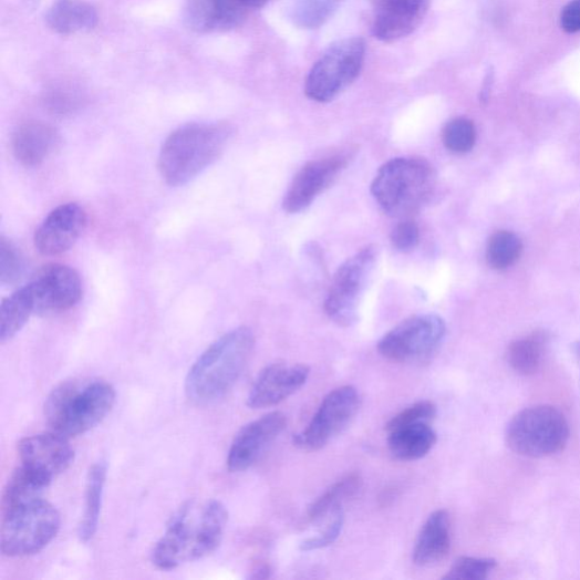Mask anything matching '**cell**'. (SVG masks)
<instances>
[{"label": "cell", "instance_id": "cell-1", "mask_svg": "<svg viewBox=\"0 0 580 580\" xmlns=\"http://www.w3.org/2000/svg\"><path fill=\"white\" fill-rule=\"evenodd\" d=\"M227 521L228 511L218 500L183 505L155 546L153 563L172 570L210 556L221 545Z\"/></svg>", "mask_w": 580, "mask_h": 580}, {"label": "cell", "instance_id": "cell-2", "mask_svg": "<svg viewBox=\"0 0 580 580\" xmlns=\"http://www.w3.org/2000/svg\"><path fill=\"white\" fill-rule=\"evenodd\" d=\"M255 348L256 336L248 327L220 336L189 369L185 380L187 398L207 405L225 397L244 374Z\"/></svg>", "mask_w": 580, "mask_h": 580}, {"label": "cell", "instance_id": "cell-3", "mask_svg": "<svg viewBox=\"0 0 580 580\" xmlns=\"http://www.w3.org/2000/svg\"><path fill=\"white\" fill-rule=\"evenodd\" d=\"M232 131L227 124L196 123L174 131L163 144L158 167L170 186H183L211 166L225 152Z\"/></svg>", "mask_w": 580, "mask_h": 580}, {"label": "cell", "instance_id": "cell-4", "mask_svg": "<svg viewBox=\"0 0 580 580\" xmlns=\"http://www.w3.org/2000/svg\"><path fill=\"white\" fill-rule=\"evenodd\" d=\"M115 402L116 392L110 382L68 381L46 398L44 415L54 432L70 439L101 424Z\"/></svg>", "mask_w": 580, "mask_h": 580}, {"label": "cell", "instance_id": "cell-5", "mask_svg": "<svg viewBox=\"0 0 580 580\" xmlns=\"http://www.w3.org/2000/svg\"><path fill=\"white\" fill-rule=\"evenodd\" d=\"M434 185L435 173L428 162L402 157L381 166L372 182L371 193L386 215L405 218L427 203Z\"/></svg>", "mask_w": 580, "mask_h": 580}, {"label": "cell", "instance_id": "cell-6", "mask_svg": "<svg viewBox=\"0 0 580 580\" xmlns=\"http://www.w3.org/2000/svg\"><path fill=\"white\" fill-rule=\"evenodd\" d=\"M59 510L40 499L4 512L0 547L11 558H23L39 553L52 543L61 529Z\"/></svg>", "mask_w": 580, "mask_h": 580}, {"label": "cell", "instance_id": "cell-7", "mask_svg": "<svg viewBox=\"0 0 580 580\" xmlns=\"http://www.w3.org/2000/svg\"><path fill=\"white\" fill-rule=\"evenodd\" d=\"M366 53L363 38H346L331 44L312 66L305 93L313 102L325 104L336 99L360 76Z\"/></svg>", "mask_w": 580, "mask_h": 580}, {"label": "cell", "instance_id": "cell-8", "mask_svg": "<svg viewBox=\"0 0 580 580\" xmlns=\"http://www.w3.org/2000/svg\"><path fill=\"white\" fill-rule=\"evenodd\" d=\"M569 434L568 422L560 411L536 406L521 411L510 421L507 444L520 456L545 458L563 450Z\"/></svg>", "mask_w": 580, "mask_h": 580}, {"label": "cell", "instance_id": "cell-9", "mask_svg": "<svg viewBox=\"0 0 580 580\" xmlns=\"http://www.w3.org/2000/svg\"><path fill=\"white\" fill-rule=\"evenodd\" d=\"M446 330L445 321L437 314L415 315L385 333L377 344V351L392 362L423 363L441 349Z\"/></svg>", "mask_w": 580, "mask_h": 580}, {"label": "cell", "instance_id": "cell-10", "mask_svg": "<svg viewBox=\"0 0 580 580\" xmlns=\"http://www.w3.org/2000/svg\"><path fill=\"white\" fill-rule=\"evenodd\" d=\"M376 259V249L366 247L336 270L324 302V311L338 325L348 328L358 321L359 307Z\"/></svg>", "mask_w": 580, "mask_h": 580}, {"label": "cell", "instance_id": "cell-11", "mask_svg": "<svg viewBox=\"0 0 580 580\" xmlns=\"http://www.w3.org/2000/svg\"><path fill=\"white\" fill-rule=\"evenodd\" d=\"M361 407V397L352 385L329 393L308 427L294 437V444L307 452L324 448L354 420Z\"/></svg>", "mask_w": 580, "mask_h": 580}, {"label": "cell", "instance_id": "cell-12", "mask_svg": "<svg viewBox=\"0 0 580 580\" xmlns=\"http://www.w3.org/2000/svg\"><path fill=\"white\" fill-rule=\"evenodd\" d=\"M28 286L35 314L68 311L82 298V281L79 273L64 265L43 267Z\"/></svg>", "mask_w": 580, "mask_h": 580}, {"label": "cell", "instance_id": "cell-13", "mask_svg": "<svg viewBox=\"0 0 580 580\" xmlns=\"http://www.w3.org/2000/svg\"><path fill=\"white\" fill-rule=\"evenodd\" d=\"M351 153H342L308 163L290 184L282 203L288 214H299L315 199L349 165Z\"/></svg>", "mask_w": 580, "mask_h": 580}, {"label": "cell", "instance_id": "cell-14", "mask_svg": "<svg viewBox=\"0 0 580 580\" xmlns=\"http://www.w3.org/2000/svg\"><path fill=\"white\" fill-rule=\"evenodd\" d=\"M287 424L281 412H271L247 424L231 443L227 466L231 473L245 472L252 467L279 437Z\"/></svg>", "mask_w": 580, "mask_h": 580}, {"label": "cell", "instance_id": "cell-15", "mask_svg": "<svg viewBox=\"0 0 580 580\" xmlns=\"http://www.w3.org/2000/svg\"><path fill=\"white\" fill-rule=\"evenodd\" d=\"M87 225V216L77 204L54 209L34 234V247L46 257L60 256L74 247Z\"/></svg>", "mask_w": 580, "mask_h": 580}, {"label": "cell", "instance_id": "cell-16", "mask_svg": "<svg viewBox=\"0 0 580 580\" xmlns=\"http://www.w3.org/2000/svg\"><path fill=\"white\" fill-rule=\"evenodd\" d=\"M310 371L304 364L273 363L267 366L252 385L248 406L262 410L279 405L302 389Z\"/></svg>", "mask_w": 580, "mask_h": 580}, {"label": "cell", "instance_id": "cell-17", "mask_svg": "<svg viewBox=\"0 0 580 580\" xmlns=\"http://www.w3.org/2000/svg\"><path fill=\"white\" fill-rule=\"evenodd\" d=\"M18 452L22 465L52 480L72 465L75 456L69 438L54 431L22 439Z\"/></svg>", "mask_w": 580, "mask_h": 580}, {"label": "cell", "instance_id": "cell-18", "mask_svg": "<svg viewBox=\"0 0 580 580\" xmlns=\"http://www.w3.org/2000/svg\"><path fill=\"white\" fill-rule=\"evenodd\" d=\"M428 8L429 0H377L373 35L383 42L405 38L421 25Z\"/></svg>", "mask_w": 580, "mask_h": 580}, {"label": "cell", "instance_id": "cell-19", "mask_svg": "<svg viewBox=\"0 0 580 580\" xmlns=\"http://www.w3.org/2000/svg\"><path fill=\"white\" fill-rule=\"evenodd\" d=\"M186 25L196 32L227 31L246 19V9L236 0H187L184 12Z\"/></svg>", "mask_w": 580, "mask_h": 580}, {"label": "cell", "instance_id": "cell-20", "mask_svg": "<svg viewBox=\"0 0 580 580\" xmlns=\"http://www.w3.org/2000/svg\"><path fill=\"white\" fill-rule=\"evenodd\" d=\"M60 143L55 127L42 122H29L14 133L12 148L15 159L24 167L33 168L44 163Z\"/></svg>", "mask_w": 580, "mask_h": 580}, {"label": "cell", "instance_id": "cell-21", "mask_svg": "<svg viewBox=\"0 0 580 580\" xmlns=\"http://www.w3.org/2000/svg\"><path fill=\"white\" fill-rule=\"evenodd\" d=\"M452 549L450 518L446 510L429 515L423 525L413 552L420 567H431L445 560Z\"/></svg>", "mask_w": 580, "mask_h": 580}, {"label": "cell", "instance_id": "cell-22", "mask_svg": "<svg viewBox=\"0 0 580 580\" xmlns=\"http://www.w3.org/2000/svg\"><path fill=\"white\" fill-rule=\"evenodd\" d=\"M389 447L400 460L413 462L425 457L437 444V433L429 423H414L386 431Z\"/></svg>", "mask_w": 580, "mask_h": 580}, {"label": "cell", "instance_id": "cell-23", "mask_svg": "<svg viewBox=\"0 0 580 580\" xmlns=\"http://www.w3.org/2000/svg\"><path fill=\"white\" fill-rule=\"evenodd\" d=\"M46 22L61 34L84 33L94 29L99 15L82 0H56L46 13Z\"/></svg>", "mask_w": 580, "mask_h": 580}, {"label": "cell", "instance_id": "cell-24", "mask_svg": "<svg viewBox=\"0 0 580 580\" xmlns=\"http://www.w3.org/2000/svg\"><path fill=\"white\" fill-rule=\"evenodd\" d=\"M106 479L107 466L105 463H96L90 468L86 478L84 512L79 526V537L83 542L91 541L99 530Z\"/></svg>", "mask_w": 580, "mask_h": 580}, {"label": "cell", "instance_id": "cell-25", "mask_svg": "<svg viewBox=\"0 0 580 580\" xmlns=\"http://www.w3.org/2000/svg\"><path fill=\"white\" fill-rule=\"evenodd\" d=\"M52 479L21 464L7 483L3 494V510L43 499V495L52 485Z\"/></svg>", "mask_w": 580, "mask_h": 580}, {"label": "cell", "instance_id": "cell-26", "mask_svg": "<svg viewBox=\"0 0 580 580\" xmlns=\"http://www.w3.org/2000/svg\"><path fill=\"white\" fill-rule=\"evenodd\" d=\"M32 314H35V307L30 288L25 284L3 300L0 307V342L4 344L11 341Z\"/></svg>", "mask_w": 580, "mask_h": 580}, {"label": "cell", "instance_id": "cell-27", "mask_svg": "<svg viewBox=\"0 0 580 580\" xmlns=\"http://www.w3.org/2000/svg\"><path fill=\"white\" fill-rule=\"evenodd\" d=\"M547 335L535 332L514 342L508 349V363L520 375L536 374L543 362Z\"/></svg>", "mask_w": 580, "mask_h": 580}, {"label": "cell", "instance_id": "cell-28", "mask_svg": "<svg viewBox=\"0 0 580 580\" xmlns=\"http://www.w3.org/2000/svg\"><path fill=\"white\" fill-rule=\"evenodd\" d=\"M363 487V478L359 473H351L342 479L336 480L333 486L325 490L308 509L312 521L322 519L334 509L355 497Z\"/></svg>", "mask_w": 580, "mask_h": 580}, {"label": "cell", "instance_id": "cell-29", "mask_svg": "<svg viewBox=\"0 0 580 580\" xmlns=\"http://www.w3.org/2000/svg\"><path fill=\"white\" fill-rule=\"evenodd\" d=\"M521 252L520 238L512 231L499 230L489 239L487 260L493 269L505 271L516 265Z\"/></svg>", "mask_w": 580, "mask_h": 580}, {"label": "cell", "instance_id": "cell-30", "mask_svg": "<svg viewBox=\"0 0 580 580\" xmlns=\"http://www.w3.org/2000/svg\"><path fill=\"white\" fill-rule=\"evenodd\" d=\"M344 0H296L293 22L302 29L322 27L341 8Z\"/></svg>", "mask_w": 580, "mask_h": 580}, {"label": "cell", "instance_id": "cell-31", "mask_svg": "<svg viewBox=\"0 0 580 580\" xmlns=\"http://www.w3.org/2000/svg\"><path fill=\"white\" fill-rule=\"evenodd\" d=\"M445 147L454 154L469 153L476 142L474 123L466 117H457L448 122L443 132Z\"/></svg>", "mask_w": 580, "mask_h": 580}, {"label": "cell", "instance_id": "cell-32", "mask_svg": "<svg viewBox=\"0 0 580 580\" xmlns=\"http://www.w3.org/2000/svg\"><path fill=\"white\" fill-rule=\"evenodd\" d=\"M25 260L20 249L6 237L0 238V283L12 286L23 276Z\"/></svg>", "mask_w": 580, "mask_h": 580}, {"label": "cell", "instance_id": "cell-33", "mask_svg": "<svg viewBox=\"0 0 580 580\" xmlns=\"http://www.w3.org/2000/svg\"><path fill=\"white\" fill-rule=\"evenodd\" d=\"M497 562L488 558L462 557L452 566L444 579L483 580L487 579Z\"/></svg>", "mask_w": 580, "mask_h": 580}, {"label": "cell", "instance_id": "cell-34", "mask_svg": "<svg viewBox=\"0 0 580 580\" xmlns=\"http://www.w3.org/2000/svg\"><path fill=\"white\" fill-rule=\"evenodd\" d=\"M331 515L332 519L321 535L302 542L300 547L302 551L309 552L327 548L334 543L338 538H340L345 521L343 507L334 509Z\"/></svg>", "mask_w": 580, "mask_h": 580}, {"label": "cell", "instance_id": "cell-35", "mask_svg": "<svg viewBox=\"0 0 580 580\" xmlns=\"http://www.w3.org/2000/svg\"><path fill=\"white\" fill-rule=\"evenodd\" d=\"M437 406L431 401L417 402L408 408L402 411L400 414L394 416L389 424H386V431L393 429L398 426L414 424V423H431L435 416H437Z\"/></svg>", "mask_w": 580, "mask_h": 580}, {"label": "cell", "instance_id": "cell-36", "mask_svg": "<svg viewBox=\"0 0 580 580\" xmlns=\"http://www.w3.org/2000/svg\"><path fill=\"white\" fill-rule=\"evenodd\" d=\"M393 247L403 253L413 251L420 244V228L415 221L406 219L396 225L392 231Z\"/></svg>", "mask_w": 580, "mask_h": 580}, {"label": "cell", "instance_id": "cell-37", "mask_svg": "<svg viewBox=\"0 0 580 580\" xmlns=\"http://www.w3.org/2000/svg\"><path fill=\"white\" fill-rule=\"evenodd\" d=\"M561 29L567 33L580 32V0H570L560 14Z\"/></svg>", "mask_w": 580, "mask_h": 580}, {"label": "cell", "instance_id": "cell-38", "mask_svg": "<svg viewBox=\"0 0 580 580\" xmlns=\"http://www.w3.org/2000/svg\"><path fill=\"white\" fill-rule=\"evenodd\" d=\"M493 84H494V72L490 71L486 75L485 82H483V85L480 89L479 100L481 104H487L489 102Z\"/></svg>", "mask_w": 580, "mask_h": 580}, {"label": "cell", "instance_id": "cell-39", "mask_svg": "<svg viewBox=\"0 0 580 580\" xmlns=\"http://www.w3.org/2000/svg\"><path fill=\"white\" fill-rule=\"evenodd\" d=\"M270 574H271L270 566L266 565V563H260V565H258L253 569L252 574L250 576V578H253V579H267V578H270Z\"/></svg>", "mask_w": 580, "mask_h": 580}, {"label": "cell", "instance_id": "cell-40", "mask_svg": "<svg viewBox=\"0 0 580 580\" xmlns=\"http://www.w3.org/2000/svg\"><path fill=\"white\" fill-rule=\"evenodd\" d=\"M236 2L245 9H262L270 0H236Z\"/></svg>", "mask_w": 580, "mask_h": 580}, {"label": "cell", "instance_id": "cell-41", "mask_svg": "<svg viewBox=\"0 0 580 580\" xmlns=\"http://www.w3.org/2000/svg\"><path fill=\"white\" fill-rule=\"evenodd\" d=\"M576 351H577V354H578V356H579V359H580V344L577 345Z\"/></svg>", "mask_w": 580, "mask_h": 580}]
</instances>
